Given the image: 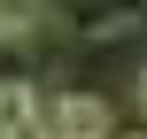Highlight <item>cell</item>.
Here are the masks:
<instances>
[{
	"mask_svg": "<svg viewBox=\"0 0 147 139\" xmlns=\"http://www.w3.org/2000/svg\"><path fill=\"white\" fill-rule=\"evenodd\" d=\"M47 15H54L47 0H0V39H31Z\"/></svg>",
	"mask_w": 147,
	"mask_h": 139,
	"instance_id": "cell-3",
	"label": "cell"
},
{
	"mask_svg": "<svg viewBox=\"0 0 147 139\" xmlns=\"http://www.w3.org/2000/svg\"><path fill=\"white\" fill-rule=\"evenodd\" d=\"M132 101H140V116H147V70H140V85H132Z\"/></svg>",
	"mask_w": 147,
	"mask_h": 139,
	"instance_id": "cell-4",
	"label": "cell"
},
{
	"mask_svg": "<svg viewBox=\"0 0 147 139\" xmlns=\"http://www.w3.org/2000/svg\"><path fill=\"white\" fill-rule=\"evenodd\" d=\"M109 139H147V132H109Z\"/></svg>",
	"mask_w": 147,
	"mask_h": 139,
	"instance_id": "cell-5",
	"label": "cell"
},
{
	"mask_svg": "<svg viewBox=\"0 0 147 139\" xmlns=\"http://www.w3.org/2000/svg\"><path fill=\"white\" fill-rule=\"evenodd\" d=\"M0 139H54V116H47V101H39L31 77L0 85Z\"/></svg>",
	"mask_w": 147,
	"mask_h": 139,
	"instance_id": "cell-1",
	"label": "cell"
},
{
	"mask_svg": "<svg viewBox=\"0 0 147 139\" xmlns=\"http://www.w3.org/2000/svg\"><path fill=\"white\" fill-rule=\"evenodd\" d=\"M47 116H54V139H109L116 132V116H109L101 93H62Z\"/></svg>",
	"mask_w": 147,
	"mask_h": 139,
	"instance_id": "cell-2",
	"label": "cell"
}]
</instances>
